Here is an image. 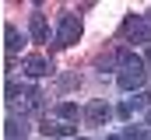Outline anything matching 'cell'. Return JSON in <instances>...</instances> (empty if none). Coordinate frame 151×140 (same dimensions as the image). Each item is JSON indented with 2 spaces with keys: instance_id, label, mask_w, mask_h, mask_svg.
Instances as JSON below:
<instances>
[{
  "instance_id": "9",
  "label": "cell",
  "mask_w": 151,
  "mask_h": 140,
  "mask_svg": "<svg viewBox=\"0 0 151 140\" xmlns=\"http://www.w3.org/2000/svg\"><path fill=\"white\" fill-rule=\"evenodd\" d=\"M4 46H7V56H14V53L25 46V35L18 32L14 25H4Z\"/></svg>"
},
{
  "instance_id": "12",
  "label": "cell",
  "mask_w": 151,
  "mask_h": 140,
  "mask_svg": "<svg viewBox=\"0 0 151 140\" xmlns=\"http://www.w3.org/2000/svg\"><path fill=\"white\" fill-rule=\"evenodd\" d=\"M95 67H99L102 74H106V70L119 67V56H116V53H106V56H99V60H95Z\"/></svg>"
},
{
  "instance_id": "15",
  "label": "cell",
  "mask_w": 151,
  "mask_h": 140,
  "mask_svg": "<svg viewBox=\"0 0 151 140\" xmlns=\"http://www.w3.org/2000/svg\"><path fill=\"white\" fill-rule=\"evenodd\" d=\"M106 140H127V137H123V133H113V137H106Z\"/></svg>"
},
{
  "instance_id": "10",
  "label": "cell",
  "mask_w": 151,
  "mask_h": 140,
  "mask_svg": "<svg viewBox=\"0 0 151 140\" xmlns=\"http://www.w3.org/2000/svg\"><path fill=\"white\" fill-rule=\"evenodd\" d=\"M53 112H56V119H60V123H74L77 116H84L74 102H56V105H53Z\"/></svg>"
},
{
  "instance_id": "6",
  "label": "cell",
  "mask_w": 151,
  "mask_h": 140,
  "mask_svg": "<svg viewBox=\"0 0 151 140\" xmlns=\"http://www.w3.org/2000/svg\"><path fill=\"white\" fill-rule=\"evenodd\" d=\"M28 130H32V126H28V116H18V112H11V116H7V123H4V133H7V140H25L28 137Z\"/></svg>"
},
{
  "instance_id": "8",
  "label": "cell",
  "mask_w": 151,
  "mask_h": 140,
  "mask_svg": "<svg viewBox=\"0 0 151 140\" xmlns=\"http://www.w3.org/2000/svg\"><path fill=\"white\" fill-rule=\"evenodd\" d=\"M28 35H32V42H49V25H46V14H32L28 18Z\"/></svg>"
},
{
  "instance_id": "7",
  "label": "cell",
  "mask_w": 151,
  "mask_h": 140,
  "mask_svg": "<svg viewBox=\"0 0 151 140\" xmlns=\"http://www.w3.org/2000/svg\"><path fill=\"white\" fill-rule=\"evenodd\" d=\"M21 70H25L32 81H39V77H46V74H49L53 67H49V60H46V56L32 53V56H25V60H21Z\"/></svg>"
},
{
  "instance_id": "1",
  "label": "cell",
  "mask_w": 151,
  "mask_h": 140,
  "mask_svg": "<svg viewBox=\"0 0 151 140\" xmlns=\"http://www.w3.org/2000/svg\"><path fill=\"white\" fill-rule=\"evenodd\" d=\"M77 39H81V18L70 14V11H63L60 21H56V46L67 49V46H74Z\"/></svg>"
},
{
  "instance_id": "4",
  "label": "cell",
  "mask_w": 151,
  "mask_h": 140,
  "mask_svg": "<svg viewBox=\"0 0 151 140\" xmlns=\"http://www.w3.org/2000/svg\"><path fill=\"white\" fill-rule=\"evenodd\" d=\"M84 119H88L91 126H106V123L113 119V109H109V102H102V98L88 102V105H84Z\"/></svg>"
},
{
  "instance_id": "13",
  "label": "cell",
  "mask_w": 151,
  "mask_h": 140,
  "mask_svg": "<svg viewBox=\"0 0 151 140\" xmlns=\"http://www.w3.org/2000/svg\"><path fill=\"white\" fill-rule=\"evenodd\" d=\"M116 116H119V119H134V105H130V102H123L119 109H116Z\"/></svg>"
},
{
  "instance_id": "3",
  "label": "cell",
  "mask_w": 151,
  "mask_h": 140,
  "mask_svg": "<svg viewBox=\"0 0 151 140\" xmlns=\"http://www.w3.org/2000/svg\"><path fill=\"white\" fill-rule=\"evenodd\" d=\"M144 77H148V67L141 63V67H127V70H119V77H116V84H119L123 91H141V84H144Z\"/></svg>"
},
{
  "instance_id": "5",
  "label": "cell",
  "mask_w": 151,
  "mask_h": 140,
  "mask_svg": "<svg viewBox=\"0 0 151 140\" xmlns=\"http://www.w3.org/2000/svg\"><path fill=\"white\" fill-rule=\"evenodd\" d=\"M74 130L77 126L60 123V119H42V123H39V133H42V137H56V140H74Z\"/></svg>"
},
{
  "instance_id": "14",
  "label": "cell",
  "mask_w": 151,
  "mask_h": 140,
  "mask_svg": "<svg viewBox=\"0 0 151 140\" xmlns=\"http://www.w3.org/2000/svg\"><path fill=\"white\" fill-rule=\"evenodd\" d=\"M144 67L151 70V46H148V53H144Z\"/></svg>"
},
{
  "instance_id": "2",
  "label": "cell",
  "mask_w": 151,
  "mask_h": 140,
  "mask_svg": "<svg viewBox=\"0 0 151 140\" xmlns=\"http://www.w3.org/2000/svg\"><path fill=\"white\" fill-rule=\"evenodd\" d=\"M123 39L127 42H151V21L148 18H141V14H130L127 21H123Z\"/></svg>"
},
{
  "instance_id": "17",
  "label": "cell",
  "mask_w": 151,
  "mask_h": 140,
  "mask_svg": "<svg viewBox=\"0 0 151 140\" xmlns=\"http://www.w3.org/2000/svg\"><path fill=\"white\" fill-rule=\"evenodd\" d=\"M148 21H151V11H148Z\"/></svg>"
},
{
  "instance_id": "11",
  "label": "cell",
  "mask_w": 151,
  "mask_h": 140,
  "mask_svg": "<svg viewBox=\"0 0 151 140\" xmlns=\"http://www.w3.org/2000/svg\"><path fill=\"white\" fill-rule=\"evenodd\" d=\"M25 95H28V88H25V84H18V81H7V88H4V98H7V105H18Z\"/></svg>"
},
{
  "instance_id": "16",
  "label": "cell",
  "mask_w": 151,
  "mask_h": 140,
  "mask_svg": "<svg viewBox=\"0 0 151 140\" xmlns=\"http://www.w3.org/2000/svg\"><path fill=\"white\" fill-rule=\"evenodd\" d=\"M74 140H88V137H74Z\"/></svg>"
}]
</instances>
